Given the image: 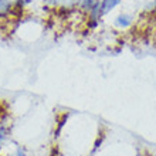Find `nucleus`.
<instances>
[{
    "instance_id": "5",
    "label": "nucleus",
    "mask_w": 156,
    "mask_h": 156,
    "mask_svg": "<svg viewBox=\"0 0 156 156\" xmlns=\"http://www.w3.org/2000/svg\"><path fill=\"white\" fill-rule=\"evenodd\" d=\"M34 2H36V0H14V3L21 6V7H26V6H29V4L34 3Z\"/></svg>"
},
{
    "instance_id": "7",
    "label": "nucleus",
    "mask_w": 156,
    "mask_h": 156,
    "mask_svg": "<svg viewBox=\"0 0 156 156\" xmlns=\"http://www.w3.org/2000/svg\"><path fill=\"white\" fill-rule=\"evenodd\" d=\"M153 10H156V0L153 2Z\"/></svg>"
},
{
    "instance_id": "1",
    "label": "nucleus",
    "mask_w": 156,
    "mask_h": 156,
    "mask_svg": "<svg viewBox=\"0 0 156 156\" xmlns=\"http://www.w3.org/2000/svg\"><path fill=\"white\" fill-rule=\"evenodd\" d=\"M43 3L48 7L60 9V10H74L77 9L78 0H43Z\"/></svg>"
},
{
    "instance_id": "6",
    "label": "nucleus",
    "mask_w": 156,
    "mask_h": 156,
    "mask_svg": "<svg viewBox=\"0 0 156 156\" xmlns=\"http://www.w3.org/2000/svg\"><path fill=\"white\" fill-rule=\"evenodd\" d=\"M13 156H27V153H26V149L21 148V146H19V148L16 149V153Z\"/></svg>"
},
{
    "instance_id": "2",
    "label": "nucleus",
    "mask_w": 156,
    "mask_h": 156,
    "mask_svg": "<svg viewBox=\"0 0 156 156\" xmlns=\"http://www.w3.org/2000/svg\"><path fill=\"white\" fill-rule=\"evenodd\" d=\"M133 21H135V17L132 16L131 13L122 12V13H119L118 16L115 17V20H114V26H115L116 29L126 30V29H129V27L133 24Z\"/></svg>"
},
{
    "instance_id": "4",
    "label": "nucleus",
    "mask_w": 156,
    "mask_h": 156,
    "mask_svg": "<svg viewBox=\"0 0 156 156\" xmlns=\"http://www.w3.org/2000/svg\"><path fill=\"white\" fill-rule=\"evenodd\" d=\"M9 136H10V128H9L6 123L0 122V148H2V145L9 139Z\"/></svg>"
},
{
    "instance_id": "3",
    "label": "nucleus",
    "mask_w": 156,
    "mask_h": 156,
    "mask_svg": "<svg viewBox=\"0 0 156 156\" xmlns=\"http://www.w3.org/2000/svg\"><path fill=\"white\" fill-rule=\"evenodd\" d=\"M122 3V0H99V9L102 16H107L112 10H115L119 4Z\"/></svg>"
}]
</instances>
